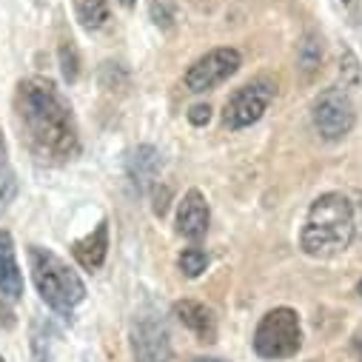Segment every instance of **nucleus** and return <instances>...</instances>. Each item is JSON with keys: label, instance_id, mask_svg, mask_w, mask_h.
Here are the masks:
<instances>
[{"label": "nucleus", "instance_id": "obj_1", "mask_svg": "<svg viewBox=\"0 0 362 362\" xmlns=\"http://www.w3.org/2000/svg\"><path fill=\"white\" fill-rule=\"evenodd\" d=\"M15 117L29 151L49 163L71 160L80 151L71 106L46 77L21 80L15 95Z\"/></svg>", "mask_w": 362, "mask_h": 362}, {"label": "nucleus", "instance_id": "obj_2", "mask_svg": "<svg viewBox=\"0 0 362 362\" xmlns=\"http://www.w3.org/2000/svg\"><path fill=\"white\" fill-rule=\"evenodd\" d=\"M354 240V209L348 197L331 192L311 203L308 220L300 234V245L308 257H334L345 251Z\"/></svg>", "mask_w": 362, "mask_h": 362}, {"label": "nucleus", "instance_id": "obj_3", "mask_svg": "<svg viewBox=\"0 0 362 362\" xmlns=\"http://www.w3.org/2000/svg\"><path fill=\"white\" fill-rule=\"evenodd\" d=\"M29 268H32V280L37 286V294L43 303L54 311H71L77 303L86 297V286L74 271L49 248L32 245L29 248Z\"/></svg>", "mask_w": 362, "mask_h": 362}, {"label": "nucleus", "instance_id": "obj_4", "mask_svg": "<svg viewBox=\"0 0 362 362\" xmlns=\"http://www.w3.org/2000/svg\"><path fill=\"white\" fill-rule=\"evenodd\" d=\"M303 345V325L294 308L268 311L254 331V351L262 359H288Z\"/></svg>", "mask_w": 362, "mask_h": 362}, {"label": "nucleus", "instance_id": "obj_5", "mask_svg": "<svg viewBox=\"0 0 362 362\" xmlns=\"http://www.w3.org/2000/svg\"><path fill=\"white\" fill-rule=\"evenodd\" d=\"M314 129L325 140H342L354 129V103L342 88H325L314 103Z\"/></svg>", "mask_w": 362, "mask_h": 362}, {"label": "nucleus", "instance_id": "obj_6", "mask_svg": "<svg viewBox=\"0 0 362 362\" xmlns=\"http://www.w3.org/2000/svg\"><path fill=\"white\" fill-rule=\"evenodd\" d=\"M132 356L134 362H171L168 328L157 314H137L132 322Z\"/></svg>", "mask_w": 362, "mask_h": 362}, {"label": "nucleus", "instance_id": "obj_7", "mask_svg": "<svg viewBox=\"0 0 362 362\" xmlns=\"http://www.w3.org/2000/svg\"><path fill=\"white\" fill-rule=\"evenodd\" d=\"M237 69H240L237 49H231V46L211 49L209 54L194 60L192 69L186 71V88L189 92H209V88H217L220 83H226Z\"/></svg>", "mask_w": 362, "mask_h": 362}, {"label": "nucleus", "instance_id": "obj_8", "mask_svg": "<svg viewBox=\"0 0 362 362\" xmlns=\"http://www.w3.org/2000/svg\"><path fill=\"white\" fill-rule=\"evenodd\" d=\"M271 100H274V86L271 83H265V80L248 83V86L240 88V92H234L231 100L226 103L223 123L228 129H245V126L257 123L265 115Z\"/></svg>", "mask_w": 362, "mask_h": 362}, {"label": "nucleus", "instance_id": "obj_9", "mask_svg": "<svg viewBox=\"0 0 362 362\" xmlns=\"http://www.w3.org/2000/svg\"><path fill=\"white\" fill-rule=\"evenodd\" d=\"M209 223H211V214H209L206 197L197 189L186 192L183 200H180V206H177V234H183L186 240L197 243V240L206 237Z\"/></svg>", "mask_w": 362, "mask_h": 362}, {"label": "nucleus", "instance_id": "obj_10", "mask_svg": "<svg viewBox=\"0 0 362 362\" xmlns=\"http://www.w3.org/2000/svg\"><path fill=\"white\" fill-rule=\"evenodd\" d=\"M23 297V274L15 254V240L9 231L0 228V300L18 303Z\"/></svg>", "mask_w": 362, "mask_h": 362}, {"label": "nucleus", "instance_id": "obj_11", "mask_svg": "<svg viewBox=\"0 0 362 362\" xmlns=\"http://www.w3.org/2000/svg\"><path fill=\"white\" fill-rule=\"evenodd\" d=\"M174 317L183 322L200 342H214L217 339V320H214V311L203 303H194V300H180L174 303Z\"/></svg>", "mask_w": 362, "mask_h": 362}, {"label": "nucleus", "instance_id": "obj_12", "mask_svg": "<svg viewBox=\"0 0 362 362\" xmlns=\"http://www.w3.org/2000/svg\"><path fill=\"white\" fill-rule=\"evenodd\" d=\"M71 254H74V259H77L86 271H98V268L106 262V254H109V223L103 220L92 234L80 237V240L71 245Z\"/></svg>", "mask_w": 362, "mask_h": 362}, {"label": "nucleus", "instance_id": "obj_13", "mask_svg": "<svg viewBox=\"0 0 362 362\" xmlns=\"http://www.w3.org/2000/svg\"><path fill=\"white\" fill-rule=\"evenodd\" d=\"M160 174V154L154 146H137L129 157V177H132V183L146 192L154 180Z\"/></svg>", "mask_w": 362, "mask_h": 362}, {"label": "nucleus", "instance_id": "obj_14", "mask_svg": "<svg viewBox=\"0 0 362 362\" xmlns=\"http://www.w3.org/2000/svg\"><path fill=\"white\" fill-rule=\"evenodd\" d=\"M74 9L86 29H100L109 21V0H74Z\"/></svg>", "mask_w": 362, "mask_h": 362}, {"label": "nucleus", "instance_id": "obj_15", "mask_svg": "<svg viewBox=\"0 0 362 362\" xmlns=\"http://www.w3.org/2000/svg\"><path fill=\"white\" fill-rule=\"evenodd\" d=\"M322 63V40L317 35H305L300 49H297V66L305 71V74H314Z\"/></svg>", "mask_w": 362, "mask_h": 362}, {"label": "nucleus", "instance_id": "obj_16", "mask_svg": "<svg viewBox=\"0 0 362 362\" xmlns=\"http://www.w3.org/2000/svg\"><path fill=\"white\" fill-rule=\"evenodd\" d=\"M177 265H180V271H183L186 277H200L206 271V265H209V257H206L203 248H186L183 254L177 257Z\"/></svg>", "mask_w": 362, "mask_h": 362}, {"label": "nucleus", "instance_id": "obj_17", "mask_svg": "<svg viewBox=\"0 0 362 362\" xmlns=\"http://www.w3.org/2000/svg\"><path fill=\"white\" fill-rule=\"evenodd\" d=\"M339 74H342V83H345V86H351V88H359V86H362V69H359L356 57H354L348 49H342Z\"/></svg>", "mask_w": 362, "mask_h": 362}, {"label": "nucleus", "instance_id": "obj_18", "mask_svg": "<svg viewBox=\"0 0 362 362\" xmlns=\"http://www.w3.org/2000/svg\"><path fill=\"white\" fill-rule=\"evenodd\" d=\"M18 194V180H15V171L0 165V214L6 211V206L15 200Z\"/></svg>", "mask_w": 362, "mask_h": 362}, {"label": "nucleus", "instance_id": "obj_19", "mask_svg": "<svg viewBox=\"0 0 362 362\" xmlns=\"http://www.w3.org/2000/svg\"><path fill=\"white\" fill-rule=\"evenodd\" d=\"M60 69H63V77L69 83L77 80V74H80V57H77V49L71 43H63L60 46Z\"/></svg>", "mask_w": 362, "mask_h": 362}, {"label": "nucleus", "instance_id": "obj_20", "mask_svg": "<svg viewBox=\"0 0 362 362\" xmlns=\"http://www.w3.org/2000/svg\"><path fill=\"white\" fill-rule=\"evenodd\" d=\"M189 120H192L194 126H206V123L211 120V106H209V103L192 106V112H189Z\"/></svg>", "mask_w": 362, "mask_h": 362}, {"label": "nucleus", "instance_id": "obj_21", "mask_svg": "<svg viewBox=\"0 0 362 362\" xmlns=\"http://www.w3.org/2000/svg\"><path fill=\"white\" fill-rule=\"evenodd\" d=\"M334 4H337L342 12H351V15L359 12V0H334Z\"/></svg>", "mask_w": 362, "mask_h": 362}, {"label": "nucleus", "instance_id": "obj_22", "mask_svg": "<svg viewBox=\"0 0 362 362\" xmlns=\"http://www.w3.org/2000/svg\"><path fill=\"white\" fill-rule=\"evenodd\" d=\"M351 345H354V354H356V356L362 359V328H359V331L354 334V342H351Z\"/></svg>", "mask_w": 362, "mask_h": 362}, {"label": "nucleus", "instance_id": "obj_23", "mask_svg": "<svg viewBox=\"0 0 362 362\" xmlns=\"http://www.w3.org/2000/svg\"><path fill=\"white\" fill-rule=\"evenodd\" d=\"M0 165H6V140H4V132H0Z\"/></svg>", "mask_w": 362, "mask_h": 362}, {"label": "nucleus", "instance_id": "obj_24", "mask_svg": "<svg viewBox=\"0 0 362 362\" xmlns=\"http://www.w3.org/2000/svg\"><path fill=\"white\" fill-rule=\"evenodd\" d=\"M117 4H123V6L129 9V6H134V0H117Z\"/></svg>", "mask_w": 362, "mask_h": 362}, {"label": "nucleus", "instance_id": "obj_25", "mask_svg": "<svg viewBox=\"0 0 362 362\" xmlns=\"http://www.w3.org/2000/svg\"><path fill=\"white\" fill-rule=\"evenodd\" d=\"M194 362H220V359H194Z\"/></svg>", "mask_w": 362, "mask_h": 362}, {"label": "nucleus", "instance_id": "obj_26", "mask_svg": "<svg viewBox=\"0 0 362 362\" xmlns=\"http://www.w3.org/2000/svg\"><path fill=\"white\" fill-rule=\"evenodd\" d=\"M356 291H359V297H362V280H359V286H356Z\"/></svg>", "mask_w": 362, "mask_h": 362}, {"label": "nucleus", "instance_id": "obj_27", "mask_svg": "<svg viewBox=\"0 0 362 362\" xmlns=\"http://www.w3.org/2000/svg\"><path fill=\"white\" fill-rule=\"evenodd\" d=\"M0 362H6V359H4V356H0Z\"/></svg>", "mask_w": 362, "mask_h": 362}]
</instances>
